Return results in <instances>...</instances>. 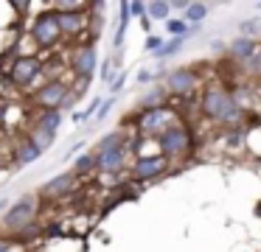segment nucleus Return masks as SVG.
Instances as JSON below:
<instances>
[{"mask_svg":"<svg viewBox=\"0 0 261 252\" xmlns=\"http://www.w3.org/2000/svg\"><path fill=\"white\" fill-rule=\"evenodd\" d=\"M199 87V73L191 67H177L166 76V95H188Z\"/></svg>","mask_w":261,"mask_h":252,"instance_id":"10","label":"nucleus"},{"mask_svg":"<svg viewBox=\"0 0 261 252\" xmlns=\"http://www.w3.org/2000/svg\"><path fill=\"white\" fill-rule=\"evenodd\" d=\"M135 123H138V134H141V137L158 140L166 129H171L177 123V115H174L171 106L160 104V106H152V109H141L135 118Z\"/></svg>","mask_w":261,"mask_h":252,"instance_id":"4","label":"nucleus"},{"mask_svg":"<svg viewBox=\"0 0 261 252\" xmlns=\"http://www.w3.org/2000/svg\"><path fill=\"white\" fill-rule=\"evenodd\" d=\"M98 157V171L115 177V174L124 171L126 160H129V146H121V149H107V151H96Z\"/></svg>","mask_w":261,"mask_h":252,"instance_id":"12","label":"nucleus"},{"mask_svg":"<svg viewBox=\"0 0 261 252\" xmlns=\"http://www.w3.org/2000/svg\"><path fill=\"white\" fill-rule=\"evenodd\" d=\"M225 140H227V146H230V149H233V146H236V149H239V146H242L244 143V129L242 126H233V129H227V132H225Z\"/></svg>","mask_w":261,"mask_h":252,"instance_id":"24","label":"nucleus"},{"mask_svg":"<svg viewBox=\"0 0 261 252\" xmlns=\"http://www.w3.org/2000/svg\"><path fill=\"white\" fill-rule=\"evenodd\" d=\"M42 73H45V65L40 56H17L9 65V81L20 90H29L42 78Z\"/></svg>","mask_w":261,"mask_h":252,"instance_id":"5","label":"nucleus"},{"mask_svg":"<svg viewBox=\"0 0 261 252\" xmlns=\"http://www.w3.org/2000/svg\"><path fill=\"white\" fill-rule=\"evenodd\" d=\"M29 140H31V143H34L40 151H48V149L54 146V140H57V134H54V132H45V129H40V126H31Z\"/></svg>","mask_w":261,"mask_h":252,"instance_id":"19","label":"nucleus"},{"mask_svg":"<svg viewBox=\"0 0 261 252\" xmlns=\"http://www.w3.org/2000/svg\"><path fill=\"white\" fill-rule=\"evenodd\" d=\"M12 252H25V249H23V246H20V244H17V246H14V249H12Z\"/></svg>","mask_w":261,"mask_h":252,"instance_id":"37","label":"nucleus"},{"mask_svg":"<svg viewBox=\"0 0 261 252\" xmlns=\"http://www.w3.org/2000/svg\"><path fill=\"white\" fill-rule=\"evenodd\" d=\"M6 115H9V104L6 101H0V126L6 123Z\"/></svg>","mask_w":261,"mask_h":252,"instance_id":"33","label":"nucleus"},{"mask_svg":"<svg viewBox=\"0 0 261 252\" xmlns=\"http://www.w3.org/2000/svg\"><path fill=\"white\" fill-rule=\"evenodd\" d=\"M135 78H138V84H149V81L154 78V73H149V70H141Z\"/></svg>","mask_w":261,"mask_h":252,"instance_id":"32","label":"nucleus"},{"mask_svg":"<svg viewBox=\"0 0 261 252\" xmlns=\"http://www.w3.org/2000/svg\"><path fill=\"white\" fill-rule=\"evenodd\" d=\"M205 17H208V3H188L186 17H182V20H186L188 25H202Z\"/></svg>","mask_w":261,"mask_h":252,"instance_id":"20","label":"nucleus"},{"mask_svg":"<svg viewBox=\"0 0 261 252\" xmlns=\"http://www.w3.org/2000/svg\"><path fill=\"white\" fill-rule=\"evenodd\" d=\"M227 53H230L233 59H239V62H247L250 56L258 53V39H255V37H239V39H233V42L227 45Z\"/></svg>","mask_w":261,"mask_h":252,"instance_id":"14","label":"nucleus"},{"mask_svg":"<svg viewBox=\"0 0 261 252\" xmlns=\"http://www.w3.org/2000/svg\"><path fill=\"white\" fill-rule=\"evenodd\" d=\"M129 14L143 20V17H146V3H138V0H135V3H129Z\"/></svg>","mask_w":261,"mask_h":252,"instance_id":"30","label":"nucleus"},{"mask_svg":"<svg viewBox=\"0 0 261 252\" xmlns=\"http://www.w3.org/2000/svg\"><path fill=\"white\" fill-rule=\"evenodd\" d=\"M166 31L171 34V37H188V31H191V25H188L186 20H166Z\"/></svg>","mask_w":261,"mask_h":252,"instance_id":"23","label":"nucleus"},{"mask_svg":"<svg viewBox=\"0 0 261 252\" xmlns=\"http://www.w3.org/2000/svg\"><path fill=\"white\" fill-rule=\"evenodd\" d=\"M0 210H9V199H6V196H0Z\"/></svg>","mask_w":261,"mask_h":252,"instance_id":"36","label":"nucleus"},{"mask_svg":"<svg viewBox=\"0 0 261 252\" xmlns=\"http://www.w3.org/2000/svg\"><path fill=\"white\" fill-rule=\"evenodd\" d=\"M37 210H40V199H37L34 193H25V196H20L17 202H12L9 210L3 213V221H0L3 235L14 238L23 227H29L31 221H37Z\"/></svg>","mask_w":261,"mask_h":252,"instance_id":"2","label":"nucleus"},{"mask_svg":"<svg viewBox=\"0 0 261 252\" xmlns=\"http://www.w3.org/2000/svg\"><path fill=\"white\" fill-rule=\"evenodd\" d=\"M96 65H98V50H96V42L87 39V42L76 45L70 50V73H73L79 81H90L93 73H96Z\"/></svg>","mask_w":261,"mask_h":252,"instance_id":"7","label":"nucleus"},{"mask_svg":"<svg viewBox=\"0 0 261 252\" xmlns=\"http://www.w3.org/2000/svg\"><path fill=\"white\" fill-rule=\"evenodd\" d=\"M76 182H79V179L73 177V171L57 174V177H51L48 182L40 185V196L42 199H65V196L76 188Z\"/></svg>","mask_w":261,"mask_h":252,"instance_id":"11","label":"nucleus"},{"mask_svg":"<svg viewBox=\"0 0 261 252\" xmlns=\"http://www.w3.org/2000/svg\"><path fill=\"white\" fill-rule=\"evenodd\" d=\"M158 149L166 160H180L191 151V132H188L182 123H174L171 129H166L163 134L158 137Z\"/></svg>","mask_w":261,"mask_h":252,"instance_id":"6","label":"nucleus"},{"mask_svg":"<svg viewBox=\"0 0 261 252\" xmlns=\"http://www.w3.org/2000/svg\"><path fill=\"white\" fill-rule=\"evenodd\" d=\"M87 22H90V14H87V11H62V14H59L62 37H79V34L87 28Z\"/></svg>","mask_w":261,"mask_h":252,"instance_id":"13","label":"nucleus"},{"mask_svg":"<svg viewBox=\"0 0 261 252\" xmlns=\"http://www.w3.org/2000/svg\"><path fill=\"white\" fill-rule=\"evenodd\" d=\"M115 106V95H110V98H104L101 101V106H98V112H96V121H104V118L110 115V109Z\"/></svg>","mask_w":261,"mask_h":252,"instance_id":"26","label":"nucleus"},{"mask_svg":"<svg viewBox=\"0 0 261 252\" xmlns=\"http://www.w3.org/2000/svg\"><path fill=\"white\" fill-rule=\"evenodd\" d=\"M160 48H163V39L154 37V34H149V37H146V50H149V53H158Z\"/></svg>","mask_w":261,"mask_h":252,"instance_id":"29","label":"nucleus"},{"mask_svg":"<svg viewBox=\"0 0 261 252\" xmlns=\"http://www.w3.org/2000/svg\"><path fill=\"white\" fill-rule=\"evenodd\" d=\"M171 14V3H166V0H154V3H146V17L149 20H169Z\"/></svg>","mask_w":261,"mask_h":252,"instance_id":"21","label":"nucleus"},{"mask_svg":"<svg viewBox=\"0 0 261 252\" xmlns=\"http://www.w3.org/2000/svg\"><path fill=\"white\" fill-rule=\"evenodd\" d=\"M169 171V160L163 154H149V157H135L132 162V179L138 182H152Z\"/></svg>","mask_w":261,"mask_h":252,"instance_id":"9","label":"nucleus"},{"mask_svg":"<svg viewBox=\"0 0 261 252\" xmlns=\"http://www.w3.org/2000/svg\"><path fill=\"white\" fill-rule=\"evenodd\" d=\"M70 90H73V87H70L65 78H45V84L37 87L34 101L42 106V109H59L62 101L70 95Z\"/></svg>","mask_w":261,"mask_h":252,"instance_id":"8","label":"nucleus"},{"mask_svg":"<svg viewBox=\"0 0 261 252\" xmlns=\"http://www.w3.org/2000/svg\"><path fill=\"white\" fill-rule=\"evenodd\" d=\"M255 9H261V3H258V6H255Z\"/></svg>","mask_w":261,"mask_h":252,"instance_id":"38","label":"nucleus"},{"mask_svg":"<svg viewBox=\"0 0 261 252\" xmlns=\"http://www.w3.org/2000/svg\"><path fill=\"white\" fill-rule=\"evenodd\" d=\"M202 115L211 118L216 123H225V126H236V123L244 121V109L236 104L233 93L222 87H205L202 93Z\"/></svg>","mask_w":261,"mask_h":252,"instance_id":"1","label":"nucleus"},{"mask_svg":"<svg viewBox=\"0 0 261 252\" xmlns=\"http://www.w3.org/2000/svg\"><path fill=\"white\" fill-rule=\"evenodd\" d=\"M115 67H118V62H115L113 56L101 62V81H107V84L113 81V73H115Z\"/></svg>","mask_w":261,"mask_h":252,"instance_id":"25","label":"nucleus"},{"mask_svg":"<svg viewBox=\"0 0 261 252\" xmlns=\"http://www.w3.org/2000/svg\"><path fill=\"white\" fill-rule=\"evenodd\" d=\"M40 157H42V151L37 149V146L31 143L29 137H25L23 143L14 146V160H17V165H20V168H25V165H31V162H37Z\"/></svg>","mask_w":261,"mask_h":252,"instance_id":"16","label":"nucleus"},{"mask_svg":"<svg viewBox=\"0 0 261 252\" xmlns=\"http://www.w3.org/2000/svg\"><path fill=\"white\" fill-rule=\"evenodd\" d=\"M29 34H31V39L37 42V48H42V50L57 48V45L65 39L62 37V28H59V14L51 9V6H45L37 17H31Z\"/></svg>","mask_w":261,"mask_h":252,"instance_id":"3","label":"nucleus"},{"mask_svg":"<svg viewBox=\"0 0 261 252\" xmlns=\"http://www.w3.org/2000/svg\"><path fill=\"white\" fill-rule=\"evenodd\" d=\"M73 177L76 179H85V177H90V174H96L98 171V157H96V151H87V154H79L73 160Z\"/></svg>","mask_w":261,"mask_h":252,"instance_id":"15","label":"nucleus"},{"mask_svg":"<svg viewBox=\"0 0 261 252\" xmlns=\"http://www.w3.org/2000/svg\"><path fill=\"white\" fill-rule=\"evenodd\" d=\"M141 28H143V31H152V20H149V17H143V20H141Z\"/></svg>","mask_w":261,"mask_h":252,"instance_id":"35","label":"nucleus"},{"mask_svg":"<svg viewBox=\"0 0 261 252\" xmlns=\"http://www.w3.org/2000/svg\"><path fill=\"white\" fill-rule=\"evenodd\" d=\"M121 146H129V137H126V132H121V129H115V132H107V134H104V137L96 143V149H93V151L121 149Z\"/></svg>","mask_w":261,"mask_h":252,"instance_id":"18","label":"nucleus"},{"mask_svg":"<svg viewBox=\"0 0 261 252\" xmlns=\"http://www.w3.org/2000/svg\"><path fill=\"white\" fill-rule=\"evenodd\" d=\"M261 31V22L258 20H244L242 22V34L244 37H250V34H258Z\"/></svg>","mask_w":261,"mask_h":252,"instance_id":"28","label":"nucleus"},{"mask_svg":"<svg viewBox=\"0 0 261 252\" xmlns=\"http://www.w3.org/2000/svg\"><path fill=\"white\" fill-rule=\"evenodd\" d=\"M124 84H126V70H124V73H118V76H115L113 81H110V93L118 95L121 90H124Z\"/></svg>","mask_w":261,"mask_h":252,"instance_id":"27","label":"nucleus"},{"mask_svg":"<svg viewBox=\"0 0 261 252\" xmlns=\"http://www.w3.org/2000/svg\"><path fill=\"white\" fill-rule=\"evenodd\" d=\"M62 118L65 115L59 109H40V112H37V118H34V126H40V129H45V132L57 134L59 126H62Z\"/></svg>","mask_w":261,"mask_h":252,"instance_id":"17","label":"nucleus"},{"mask_svg":"<svg viewBox=\"0 0 261 252\" xmlns=\"http://www.w3.org/2000/svg\"><path fill=\"white\" fill-rule=\"evenodd\" d=\"M14 246H17V241L9 238V235H0V252H12Z\"/></svg>","mask_w":261,"mask_h":252,"instance_id":"31","label":"nucleus"},{"mask_svg":"<svg viewBox=\"0 0 261 252\" xmlns=\"http://www.w3.org/2000/svg\"><path fill=\"white\" fill-rule=\"evenodd\" d=\"M171 9H177V11H182V14H186V9H188V0H174V3H171Z\"/></svg>","mask_w":261,"mask_h":252,"instance_id":"34","label":"nucleus"},{"mask_svg":"<svg viewBox=\"0 0 261 252\" xmlns=\"http://www.w3.org/2000/svg\"><path fill=\"white\" fill-rule=\"evenodd\" d=\"M182 42H186V37H171L169 42H163V48L158 50V59H169V56H174V53H180L182 50Z\"/></svg>","mask_w":261,"mask_h":252,"instance_id":"22","label":"nucleus"}]
</instances>
